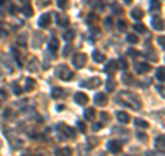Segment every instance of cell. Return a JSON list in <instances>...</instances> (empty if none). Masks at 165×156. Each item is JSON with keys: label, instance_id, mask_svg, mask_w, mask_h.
I'll use <instances>...</instances> for the list:
<instances>
[{"label": "cell", "instance_id": "obj_1", "mask_svg": "<svg viewBox=\"0 0 165 156\" xmlns=\"http://www.w3.org/2000/svg\"><path fill=\"white\" fill-rule=\"evenodd\" d=\"M120 104L123 105H127L128 108L131 109H140L142 108V102H140V99L138 95H135V94L129 93V91H123V93L119 94V97H117Z\"/></svg>", "mask_w": 165, "mask_h": 156}, {"label": "cell", "instance_id": "obj_2", "mask_svg": "<svg viewBox=\"0 0 165 156\" xmlns=\"http://www.w3.org/2000/svg\"><path fill=\"white\" fill-rule=\"evenodd\" d=\"M57 73H58V76H59L62 80H70V79L73 78L72 71H70L66 65H61V66H58Z\"/></svg>", "mask_w": 165, "mask_h": 156}, {"label": "cell", "instance_id": "obj_3", "mask_svg": "<svg viewBox=\"0 0 165 156\" xmlns=\"http://www.w3.org/2000/svg\"><path fill=\"white\" fill-rule=\"evenodd\" d=\"M72 64L74 68H82L85 64H87V55L85 54H76L74 57L72 58Z\"/></svg>", "mask_w": 165, "mask_h": 156}, {"label": "cell", "instance_id": "obj_4", "mask_svg": "<svg viewBox=\"0 0 165 156\" xmlns=\"http://www.w3.org/2000/svg\"><path fill=\"white\" fill-rule=\"evenodd\" d=\"M101 79L99 78H92L89 79V80H87V82H82L81 83V87H87V89H96V87H99L101 86Z\"/></svg>", "mask_w": 165, "mask_h": 156}, {"label": "cell", "instance_id": "obj_5", "mask_svg": "<svg viewBox=\"0 0 165 156\" xmlns=\"http://www.w3.org/2000/svg\"><path fill=\"white\" fill-rule=\"evenodd\" d=\"M107 149L110 152H113V153H120L121 149H123V146H121V144H120L119 141L112 140L107 142Z\"/></svg>", "mask_w": 165, "mask_h": 156}, {"label": "cell", "instance_id": "obj_6", "mask_svg": "<svg viewBox=\"0 0 165 156\" xmlns=\"http://www.w3.org/2000/svg\"><path fill=\"white\" fill-rule=\"evenodd\" d=\"M135 69H136V72L139 73V75H142V73L149 72L150 69H151V66L146 62H138L136 65H135Z\"/></svg>", "mask_w": 165, "mask_h": 156}, {"label": "cell", "instance_id": "obj_7", "mask_svg": "<svg viewBox=\"0 0 165 156\" xmlns=\"http://www.w3.org/2000/svg\"><path fill=\"white\" fill-rule=\"evenodd\" d=\"M50 24H51V15L50 14H43L40 17V20H39V25L41 28H47Z\"/></svg>", "mask_w": 165, "mask_h": 156}, {"label": "cell", "instance_id": "obj_8", "mask_svg": "<svg viewBox=\"0 0 165 156\" xmlns=\"http://www.w3.org/2000/svg\"><path fill=\"white\" fill-rule=\"evenodd\" d=\"M57 20H58V25H59V26L69 25V17H67L65 13H59L58 17H57Z\"/></svg>", "mask_w": 165, "mask_h": 156}, {"label": "cell", "instance_id": "obj_9", "mask_svg": "<svg viewBox=\"0 0 165 156\" xmlns=\"http://www.w3.org/2000/svg\"><path fill=\"white\" fill-rule=\"evenodd\" d=\"M58 129L61 131H63L65 134H66V137H72V138H74V130H73L72 127H69V126L66 125H59L58 126Z\"/></svg>", "mask_w": 165, "mask_h": 156}, {"label": "cell", "instance_id": "obj_10", "mask_svg": "<svg viewBox=\"0 0 165 156\" xmlns=\"http://www.w3.org/2000/svg\"><path fill=\"white\" fill-rule=\"evenodd\" d=\"M58 47H59V42H58L57 37H51V40H50V44H48V50L52 52V54H55L58 51Z\"/></svg>", "mask_w": 165, "mask_h": 156}, {"label": "cell", "instance_id": "obj_11", "mask_svg": "<svg viewBox=\"0 0 165 156\" xmlns=\"http://www.w3.org/2000/svg\"><path fill=\"white\" fill-rule=\"evenodd\" d=\"M74 101H76L78 105H85L88 102V97L82 93H77L74 95Z\"/></svg>", "mask_w": 165, "mask_h": 156}, {"label": "cell", "instance_id": "obj_12", "mask_svg": "<svg viewBox=\"0 0 165 156\" xmlns=\"http://www.w3.org/2000/svg\"><path fill=\"white\" fill-rule=\"evenodd\" d=\"M95 104L96 105H101V106H103V105L107 104V98H106V95L103 93H99L95 95Z\"/></svg>", "mask_w": 165, "mask_h": 156}, {"label": "cell", "instance_id": "obj_13", "mask_svg": "<svg viewBox=\"0 0 165 156\" xmlns=\"http://www.w3.org/2000/svg\"><path fill=\"white\" fill-rule=\"evenodd\" d=\"M151 24H153V28H154V29H157V31H162V29H164L162 20H161L160 17H155V18H153Z\"/></svg>", "mask_w": 165, "mask_h": 156}, {"label": "cell", "instance_id": "obj_14", "mask_svg": "<svg viewBox=\"0 0 165 156\" xmlns=\"http://www.w3.org/2000/svg\"><path fill=\"white\" fill-rule=\"evenodd\" d=\"M117 119H119L120 123L125 125V123L129 122V115L127 112H117Z\"/></svg>", "mask_w": 165, "mask_h": 156}, {"label": "cell", "instance_id": "obj_15", "mask_svg": "<svg viewBox=\"0 0 165 156\" xmlns=\"http://www.w3.org/2000/svg\"><path fill=\"white\" fill-rule=\"evenodd\" d=\"M92 57H94V61H95V62H103V61L106 59V57H105L101 51H98V50H95V51L92 52Z\"/></svg>", "mask_w": 165, "mask_h": 156}, {"label": "cell", "instance_id": "obj_16", "mask_svg": "<svg viewBox=\"0 0 165 156\" xmlns=\"http://www.w3.org/2000/svg\"><path fill=\"white\" fill-rule=\"evenodd\" d=\"M164 141H165L164 135H160V137L155 140V148H157L158 151H161V152H164Z\"/></svg>", "mask_w": 165, "mask_h": 156}, {"label": "cell", "instance_id": "obj_17", "mask_svg": "<svg viewBox=\"0 0 165 156\" xmlns=\"http://www.w3.org/2000/svg\"><path fill=\"white\" fill-rule=\"evenodd\" d=\"M116 69H117V64H116V61H110V62L106 65V68H105V72L106 73H113Z\"/></svg>", "mask_w": 165, "mask_h": 156}, {"label": "cell", "instance_id": "obj_18", "mask_svg": "<svg viewBox=\"0 0 165 156\" xmlns=\"http://www.w3.org/2000/svg\"><path fill=\"white\" fill-rule=\"evenodd\" d=\"M131 15L135 20H142L143 18V11L140 10V8H134V10L131 11Z\"/></svg>", "mask_w": 165, "mask_h": 156}, {"label": "cell", "instance_id": "obj_19", "mask_svg": "<svg viewBox=\"0 0 165 156\" xmlns=\"http://www.w3.org/2000/svg\"><path fill=\"white\" fill-rule=\"evenodd\" d=\"M57 156H72V149H70V148L57 149Z\"/></svg>", "mask_w": 165, "mask_h": 156}, {"label": "cell", "instance_id": "obj_20", "mask_svg": "<svg viewBox=\"0 0 165 156\" xmlns=\"http://www.w3.org/2000/svg\"><path fill=\"white\" fill-rule=\"evenodd\" d=\"M95 112H96V111L94 109V108H88V109L84 112L85 119L87 120H94V118H95Z\"/></svg>", "mask_w": 165, "mask_h": 156}, {"label": "cell", "instance_id": "obj_21", "mask_svg": "<svg viewBox=\"0 0 165 156\" xmlns=\"http://www.w3.org/2000/svg\"><path fill=\"white\" fill-rule=\"evenodd\" d=\"M22 11H24V14H25L26 17H32V15H33V8L31 7V4H29V3L22 7Z\"/></svg>", "mask_w": 165, "mask_h": 156}, {"label": "cell", "instance_id": "obj_22", "mask_svg": "<svg viewBox=\"0 0 165 156\" xmlns=\"http://www.w3.org/2000/svg\"><path fill=\"white\" fill-rule=\"evenodd\" d=\"M35 87H36V82H35L33 79H31V78L26 79V90H28V91H32Z\"/></svg>", "mask_w": 165, "mask_h": 156}, {"label": "cell", "instance_id": "obj_23", "mask_svg": "<svg viewBox=\"0 0 165 156\" xmlns=\"http://www.w3.org/2000/svg\"><path fill=\"white\" fill-rule=\"evenodd\" d=\"M160 1L158 0H150V10L151 11H157V10H160Z\"/></svg>", "mask_w": 165, "mask_h": 156}, {"label": "cell", "instance_id": "obj_24", "mask_svg": "<svg viewBox=\"0 0 165 156\" xmlns=\"http://www.w3.org/2000/svg\"><path fill=\"white\" fill-rule=\"evenodd\" d=\"M157 79H158L160 82H164V79H165V69H164V66L158 68V71H157Z\"/></svg>", "mask_w": 165, "mask_h": 156}, {"label": "cell", "instance_id": "obj_25", "mask_svg": "<svg viewBox=\"0 0 165 156\" xmlns=\"http://www.w3.org/2000/svg\"><path fill=\"white\" fill-rule=\"evenodd\" d=\"M135 125L138 126V127H142V129H147L149 127V123L143 119H136L135 120Z\"/></svg>", "mask_w": 165, "mask_h": 156}, {"label": "cell", "instance_id": "obj_26", "mask_svg": "<svg viewBox=\"0 0 165 156\" xmlns=\"http://www.w3.org/2000/svg\"><path fill=\"white\" fill-rule=\"evenodd\" d=\"M51 95H52V98H59V97H62L63 95V90L62 89H54L52 90V93H51Z\"/></svg>", "mask_w": 165, "mask_h": 156}, {"label": "cell", "instance_id": "obj_27", "mask_svg": "<svg viewBox=\"0 0 165 156\" xmlns=\"http://www.w3.org/2000/svg\"><path fill=\"white\" fill-rule=\"evenodd\" d=\"M63 39L66 40V42H70L74 39V31H67L65 35H63Z\"/></svg>", "mask_w": 165, "mask_h": 156}, {"label": "cell", "instance_id": "obj_28", "mask_svg": "<svg viewBox=\"0 0 165 156\" xmlns=\"http://www.w3.org/2000/svg\"><path fill=\"white\" fill-rule=\"evenodd\" d=\"M127 42L135 44V43L139 42V37L136 36V35H127Z\"/></svg>", "mask_w": 165, "mask_h": 156}, {"label": "cell", "instance_id": "obj_29", "mask_svg": "<svg viewBox=\"0 0 165 156\" xmlns=\"http://www.w3.org/2000/svg\"><path fill=\"white\" fill-rule=\"evenodd\" d=\"M112 8H113V11H117V14H123V13H124V8L119 4V3H114V4H112Z\"/></svg>", "mask_w": 165, "mask_h": 156}, {"label": "cell", "instance_id": "obj_30", "mask_svg": "<svg viewBox=\"0 0 165 156\" xmlns=\"http://www.w3.org/2000/svg\"><path fill=\"white\" fill-rule=\"evenodd\" d=\"M58 6L61 7L62 10H66L69 7V0H58Z\"/></svg>", "mask_w": 165, "mask_h": 156}, {"label": "cell", "instance_id": "obj_31", "mask_svg": "<svg viewBox=\"0 0 165 156\" xmlns=\"http://www.w3.org/2000/svg\"><path fill=\"white\" fill-rule=\"evenodd\" d=\"M106 89H107V91H114V89H116V82H113V80H107Z\"/></svg>", "mask_w": 165, "mask_h": 156}, {"label": "cell", "instance_id": "obj_32", "mask_svg": "<svg viewBox=\"0 0 165 156\" xmlns=\"http://www.w3.org/2000/svg\"><path fill=\"white\" fill-rule=\"evenodd\" d=\"M123 82L125 84H134V80H132V76H131V75H124Z\"/></svg>", "mask_w": 165, "mask_h": 156}, {"label": "cell", "instance_id": "obj_33", "mask_svg": "<svg viewBox=\"0 0 165 156\" xmlns=\"http://www.w3.org/2000/svg\"><path fill=\"white\" fill-rule=\"evenodd\" d=\"M135 31L142 32V33H143V32H146V26L142 25V24H136V25H135Z\"/></svg>", "mask_w": 165, "mask_h": 156}, {"label": "cell", "instance_id": "obj_34", "mask_svg": "<svg viewBox=\"0 0 165 156\" xmlns=\"http://www.w3.org/2000/svg\"><path fill=\"white\" fill-rule=\"evenodd\" d=\"M119 65H120V68H123V69L128 68V62H127L124 58H120V59H119Z\"/></svg>", "mask_w": 165, "mask_h": 156}, {"label": "cell", "instance_id": "obj_35", "mask_svg": "<svg viewBox=\"0 0 165 156\" xmlns=\"http://www.w3.org/2000/svg\"><path fill=\"white\" fill-rule=\"evenodd\" d=\"M117 26H119L121 31H125V29H127V22L125 21H119L117 22Z\"/></svg>", "mask_w": 165, "mask_h": 156}, {"label": "cell", "instance_id": "obj_36", "mask_svg": "<svg viewBox=\"0 0 165 156\" xmlns=\"http://www.w3.org/2000/svg\"><path fill=\"white\" fill-rule=\"evenodd\" d=\"M77 125H78V129H80L81 131H85V130H87V127H85V125H84L82 122H77Z\"/></svg>", "mask_w": 165, "mask_h": 156}, {"label": "cell", "instance_id": "obj_37", "mask_svg": "<svg viewBox=\"0 0 165 156\" xmlns=\"http://www.w3.org/2000/svg\"><path fill=\"white\" fill-rule=\"evenodd\" d=\"M105 24H106L107 28H110V26H112V18H106V20H105Z\"/></svg>", "mask_w": 165, "mask_h": 156}, {"label": "cell", "instance_id": "obj_38", "mask_svg": "<svg viewBox=\"0 0 165 156\" xmlns=\"http://www.w3.org/2000/svg\"><path fill=\"white\" fill-rule=\"evenodd\" d=\"M14 93H15V94H21V89H19V86H17V84H14Z\"/></svg>", "mask_w": 165, "mask_h": 156}, {"label": "cell", "instance_id": "obj_39", "mask_svg": "<svg viewBox=\"0 0 165 156\" xmlns=\"http://www.w3.org/2000/svg\"><path fill=\"white\" fill-rule=\"evenodd\" d=\"M158 43H160V44H161V47L164 48V36H161L160 39H158Z\"/></svg>", "mask_w": 165, "mask_h": 156}, {"label": "cell", "instance_id": "obj_40", "mask_svg": "<svg viewBox=\"0 0 165 156\" xmlns=\"http://www.w3.org/2000/svg\"><path fill=\"white\" fill-rule=\"evenodd\" d=\"M138 137H139L140 140H146V137H144L143 133H138Z\"/></svg>", "mask_w": 165, "mask_h": 156}, {"label": "cell", "instance_id": "obj_41", "mask_svg": "<svg viewBox=\"0 0 165 156\" xmlns=\"http://www.w3.org/2000/svg\"><path fill=\"white\" fill-rule=\"evenodd\" d=\"M101 127H102V125H95V126L92 127V129H94V130H99Z\"/></svg>", "mask_w": 165, "mask_h": 156}, {"label": "cell", "instance_id": "obj_42", "mask_svg": "<svg viewBox=\"0 0 165 156\" xmlns=\"http://www.w3.org/2000/svg\"><path fill=\"white\" fill-rule=\"evenodd\" d=\"M162 90H164V89H162V87H158V91H160V93H161V95L164 97V91H162Z\"/></svg>", "mask_w": 165, "mask_h": 156}, {"label": "cell", "instance_id": "obj_43", "mask_svg": "<svg viewBox=\"0 0 165 156\" xmlns=\"http://www.w3.org/2000/svg\"><path fill=\"white\" fill-rule=\"evenodd\" d=\"M124 1H125V3H127V4H129V3H131V1H132V0H124Z\"/></svg>", "mask_w": 165, "mask_h": 156}, {"label": "cell", "instance_id": "obj_44", "mask_svg": "<svg viewBox=\"0 0 165 156\" xmlns=\"http://www.w3.org/2000/svg\"><path fill=\"white\" fill-rule=\"evenodd\" d=\"M1 32H3V25L0 24V33H1Z\"/></svg>", "mask_w": 165, "mask_h": 156}, {"label": "cell", "instance_id": "obj_45", "mask_svg": "<svg viewBox=\"0 0 165 156\" xmlns=\"http://www.w3.org/2000/svg\"><path fill=\"white\" fill-rule=\"evenodd\" d=\"M147 156H153V152H147Z\"/></svg>", "mask_w": 165, "mask_h": 156}, {"label": "cell", "instance_id": "obj_46", "mask_svg": "<svg viewBox=\"0 0 165 156\" xmlns=\"http://www.w3.org/2000/svg\"><path fill=\"white\" fill-rule=\"evenodd\" d=\"M19 1H24V3H25V4H26V3H28L29 0H19Z\"/></svg>", "mask_w": 165, "mask_h": 156}, {"label": "cell", "instance_id": "obj_47", "mask_svg": "<svg viewBox=\"0 0 165 156\" xmlns=\"http://www.w3.org/2000/svg\"><path fill=\"white\" fill-rule=\"evenodd\" d=\"M4 1H6V0H0V6L3 4V3H4Z\"/></svg>", "mask_w": 165, "mask_h": 156}]
</instances>
